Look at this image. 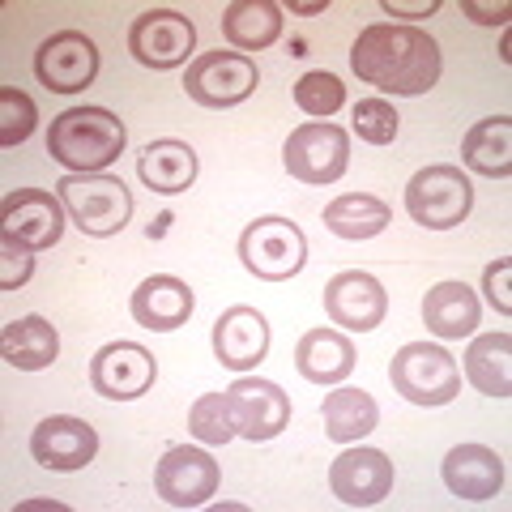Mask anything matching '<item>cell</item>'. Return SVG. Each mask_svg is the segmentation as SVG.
Wrapping results in <instances>:
<instances>
[{"instance_id":"obj_1","label":"cell","mask_w":512,"mask_h":512,"mask_svg":"<svg viewBox=\"0 0 512 512\" xmlns=\"http://www.w3.org/2000/svg\"><path fill=\"white\" fill-rule=\"evenodd\" d=\"M350 69L380 94H427L440 82V43L419 26L372 22L350 47Z\"/></svg>"},{"instance_id":"obj_2","label":"cell","mask_w":512,"mask_h":512,"mask_svg":"<svg viewBox=\"0 0 512 512\" xmlns=\"http://www.w3.org/2000/svg\"><path fill=\"white\" fill-rule=\"evenodd\" d=\"M128 146V128L107 107H69L47 128V154L73 175L107 171Z\"/></svg>"},{"instance_id":"obj_3","label":"cell","mask_w":512,"mask_h":512,"mask_svg":"<svg viewBox=\"0 0 512 512\" xmlns=\"http://www.w3.org/2000/svg\"><path fill=\"white\" fill-rule=\"evenodd\" d=\"M56 197L64 201V214L82 235L90 239H111L128 227L133 218V192L120 175H64L56 180Z\"/></svg>"},{"instance_id":"obj_4","label":"cell","mask_w":512,"mask_h":512,"mask_svg":"<svg viewBox=\"0 0 512 512\" xmlns=\"http://www.w3.org/2000/svg\"><path fill=\"white\" fill-rule=\"evenodd\" d=\"M474 210V184L470 175L453 163H436L410 175L406 184V214L427 231L461 227Z\"/></svg>"},{"instance_id":"obj_5","label":"cell","mask_w":512,"mask_h":512,"mask_svg":"<svg viewBox=\"0 0 512 512\" xmlns=\"http://www.w3.org/2000/svg\"><path fill=\"white\" fill-rule=\"evenodd\" d=\"M393 393H402L414 406H448L461 393V367L436 342H410L389 363Z\"/></svg>"},{"instance_id":"obj_6","label":"cell","mask_w":512,"mask_h":512,"mask_svg":"<svg viewBox=\"0 0 512 512\" xmlns=\"http://www.w3.org/2000/svg\"><path fill=\"white\" fill-rule=\"evenodd\" d=\"M239 261L252 278L261 282H286L308 265V239L291 218H256L239 235Z\"/></svg>"},{"instance_id":"obj_7","label":"cell","mask_w":512,"mask_h":512,"mask_svg":"<svg viewBox=\"0 0 512 512\" xmlns=\"http://www.w3.org/2000/svg\"><path fill=\"white\" fill-rule=\"evenodd\" d=\"M282 163L286 171L295 175L299 184H312V188H325V184H338L346 167H350V137L346 128L329 124V120H312V124H299L282 146Z\"/></svg>"},{"instance_id":"obj_8","label":"cell","mask_w":512,"mask_h":512,"mask_svg":"<svg viewBox=\"0 0 512 512\" xmlns=\"http://www.w3.org/2000/svg\"><path fill=\"white\" fill-rule=\"evenodd\" d=\"M64 201L47 188H18L0 205V239L9 248L26 252H47L60 244L64 235Z\"/></svg>"},{"instance_id":"obj_9","label":"cell","mask_w":512,"mask_h":512,"mask_svg":"<svg viewBox=\"0 0 512 512\" xmlns=\"http://www.w3.org/2000/svg\"><path fill=\"white\" fill-rule=\"evenodd\" d=\"M256 86H261L256 60L244 52H222V47L197 56L184 73L188 99L201 103V107H235V103H244Z\"/></svg>"},{"instance_id":"obj_10","label":"cell","mask_w":512,"mask_h":512,"mask_svg":"<svg viewBox=\"0 0 512 512\" xmlns=\"http://www.w3.org/2000/svg\"><path fill=\"white\" fill-rule=\"evenodd\" d=\"M192 47H197V26L175 9H146L128 26V52H133L137 64H146L154 73L188 64Z\"/></svg>"},{"instance_id":"obj_11","label":"cell","mask_w":512,"mask_h":512,"mask_svg":"<svg viewBox=\"0 0 512 512\" xmlns=\"http://www.w3.org/2000/svg\"><path fill=\"white\" fill-rule=\"evenodd\" d=\"M154 491L171 508H201L218 491V461L210 457V448L171 444L154 466Z\"/></svg>"},{"instance_id":"obj_12","label":"cell","mask_w":512,"mask_h":512,"mask_svg":"<svg viewBox=\"0 0 512 512\" xmlns=\"http://www.w3.org/2000/svg\"><path fill=\"white\" fill-rule=\"evenodd\" d=\"M35 73L52 94H77L99 77V47L82 30H56L52 39L39 43Z\"/></svg>"},{"instance_id":"obj_13","label":"cell","mask_w":512,"mask_h":512,"mask_svg":"<svg viewBox=\"0 0 512 512\" xmlns=\"http://www.w3.org/2000/svg\"><path fill=\"white\" fill-rule=\"evenodd\" d=\"M158 376V363L146 346L137 342H107L99 355L90 359V384L107 402H133V397L150 393Z\"/></svg>"},{"instance_id":"obj_14","label":"cell","mask_w":512,"mask_h":512,"mask_svg":"<svg viewBox=\"0 0 512 512\" xmlns=\"http://www.w3.org/2000/svg\"><path fill=\"white\" fill-rule=\"evenodd\" d=\"M227 406L235 419V436H244L252 444L274 440L278 431L291 423V397H286L274 380L239 376L227 389Z\"/></svg>"},{"instance_id":"obj_15","label":"cell","mask_w":512,"mask_h":512,"mask_svg":"<svg viewBox=\"0 0 512 512\" xmlns=\"http://www.w3.org/2000/svg\"><path fill=\"white\" fill-rule=\"evenodd\" d=\"M94 453H99V431L86 419H73V414H52L30 431V457L52 474L86 470Z\"/></svg>"},{"instance_id":"obj_16","label":"cell","mask_w":512,"mask_h":512,"mask_svg":"<svg viewBox=\"0 0 512 512\" xmlns=\"http://www.w3.org/2000/svg\"><path fill=\"white\" fill-rule=\"evenodd\" d=\"M384 312H389V295H384V286L367 269H346V274L329 278L325 316L333 325H342L350 333H372L384 325Z\"/></svg>"},{"instance_id":"obj_17","label":"cell","mask_w":512,"mask_h":512,"mask_svg":"<svg viewBox=\"0 0 512 512\" xmlns=\"http://www.w3.org/2000/svg\"><path fill=\"white\" fill-rule=\"evenodd\" d=\"M329 487L350 508H372L393 491V461L380 448H346L329 466Z\"/></svg>"},{"instance_id":"obj_18","label":"cell","mask_w":512,"mask_h":512,"mask_svg":"<svg viewBox=\"0 0 512 512\" xmlns=\"http://www.w3.org/2000/svg\"><path fill=\"white\" fill-rule=\"evenodd\" d=\"M269 355V320L248 308V303H235L214 320V359L231 372H248Z\"/></svg>"},{"instance_id":"obj_19","label":"cell","mask_w":512,"mask_h":512,"mask_svg":"<svg viewBox=\"0 0 512 512\" xmlns=\"http://www.w3.org/2000/svg\"><path fill=\"white\" fill-rule=\"evenodd\" d=\"M444 487L457 495V500H495V495L504 491V457L495 453L487 444H457L448 448L444 457Z\"/></svg>"},{"instance_id":"obj_20","label":"cell","mask_w":512,"mask_h":512,"mask_svg":"<svg viewBox=\"0 0 512 512\" xmlns=\"http://www.w3.org/2000/svg\"><path fill=\"white\" fill-rule=\"evenodd\" d=\"M192 308H197V299H192L188 282L171 274H154L133 291V320L150 333H171L188 325Z\"/></svg>"},{"instance_id":"obj_21","label":"cell","mask_w":512,"mask_h":512,"mask_svg":"<svg viewBox=\"0 0 512 512\" xmlns=\"http://www.w3.org/2000/svg\"><path fill=\"white\" fill-rule=\"evenodd\" d=\"M478 316H483V308H478V295L466 282H436L423 299V325L444 342L470 338L478 329Z\"/></svg>"},{"instance_id":"obj_22","label":"cell","mask_w":512,"mask_h":512,"mask_svg":"<svg viewBox=\"0 0 512 512\" xmlns=\"http://www.w3.org/2000/svg\"><path fill=\"white\" fill-rule=\"evenodd\" d=\"M137 175L150 192H163V197H175V192H188L192 180H197V150L188 141H150L146 150L137 154Z\"/></svg>"},{"instance_id":"obj_23","label":"cell","mask_w":512,"mask_h":512,"mask_svg":"<svg viewBox=\"0 0 512 512\" xmlns=\"http://www.w3.org/2000/svg\"><path fill=\"white\" fill-rule=\"evenodd\" d=\"M0 355L18 372H43L60 359V333L43 316H18L0 333Z\"/></svg>"},{"instance_id":"obj_24","label":"cell","mask_w":512,"mask_h":512,"mask_svg":"<svg viewBox=\"0 0 512 512\" xmlns=\"http://www.w3.org/2000/svg\"><path fill=\"white\" fill-rule=\"evenodd\" d=\"M295 367L312 384H342L355 372V346L333 329H308L295 346Z\"/></svg>"},{"instance_id":"obj_25","label":"cell","mask_w":512,"mask_h":512,"mask_svg":"<svg viewBox=\"0 0 512 512\" xmlns=\"http://www.w3.org/2000/svg\"><path fill=\"white\" fill-rule=\"evenodd\" d=\"M222 39L239 52H265L282 39V9L274 0H235L222 13Z\"/></svg>"},{"instance_id":"obj_26","label":"cell","mask_w":512,"mask_h":512,"mask_svg":"<svg viewBox=\"0 0 512 512\" xmlns=\"http://www.w3.org/2000/svg\"><path fill=\"white\" fill-rule=\"evenodd\" d=\"M461 163L478 175H487V180H508L512 175V120L508 116L478 120L461 137Z\"/></svg>"},{"instance_id":"obj_27","label":"cell","mask_w":512,"mask_h":512,"mask_svg":"<svg viewBox=\"0 0 512 512\" xmlns=\"http://www.w3.org/2000/svg\"><path fill=\"white\" fill-rule=\"evenodd\" d=\"M466 380L483 397H512V338L508 333H483L466 350Z\"/></svg>"},{"instance_id":"obj_28","label":"cell","mask_w":512,"mask_h":512,"mask_svg":"<svg viewBox=\"0 0 512 512\" xmlns=\"http://www.w3.org/2000/svg\"><path fill=\"white\" fill-rule=\"evenodd\" d=\"M389 222H393L389 205H384L380 197H372V192H346V197L325 205V227L338 239H350V244L376 239Z\"/></svg>"},{"instance_id":"obj_29","label":"cell","mask_w":512,"mask_h":512,"mask_svg":"<svg viewBox=\"0 0 512 512\" xmlns=\"http://www.w3.org/2000/svg\"><path fill=\"white\" fill-rule=\"evenodd\" d=\"M320 414H325V436L338 444H355L380 423L376 397L363 389H333L325 397V406H320Z\"/></svg>"},{"instance_id":"obj_30","label":"cell","mask_w":512,"mask_h":512,"mask_svg":"<svg viewBox=\"0 0 512 512\" xmlns=\"http://www.w3.org/2000/svg\"><path fill=\"white\" fill-rule=\"evenodd\" d=\"M188 431L205 448H218V444L235 440V419H231L227 393H205V397H197L192 410H188Z\"/></svg>"},{"instance_id":"obj_31","label":"cell","mask_w":512,"mask_h":512,"mask_svg":"<svg viewBox=\"0 0 512 512\" xmlns=\"http://www.w3.org/2000/svg\"><path fill=\"white\" fill-rule=\"evenodd\" d=\"M295 103H299L303 116L329 120L333 111H342L346 86H342V77H333V73H325V69H312V73H303L299 82H295Z\"/></svg>"},{"instance_id":"obj_32","label":"cell","mask_w":512,"mask_h":512,"mask_svg":"<svg viewBox=\"0 0 512 512\" xmlns=\"http://www.w3.org/2000/svg\"><path fill=\"white\" fill-rule=\"evenodd\" d=\"M350 128H355L359 141H367V146H389L397 137V128H402V116H397V107L389 99H359Z\"/></svg>"},{"instance_id":"obj_33","label":"cell","mask_w":512,"mask_h":512,"mask_svg":"<svg viewBox=\"0 0 512 512\" xmlns=\"http://www.w3.org/2000/svg\"><path fill=\"white\" fill-rule=\"evenodd\" d=\"M39 124V107L30 94L5 86L0 90V146H22Z\"/></svg>"},{"instance_id":"obj_34","label":"cell","mask_w":512,"mask_h":512,"mask_svg":"<svg viewBox=\"0 0 512 512\" xmlns=\"http://www.w3.org/2000/svg\"><path fill=\"white\" fill-rule=\"evenodd\" d=\"M35 274V252L26 248H0V291H18Z\"/></svg>"},{"instance_id":"obj_35","label":"cell","mask_w":512,"mask_h":512,"mask_svg":"<svg viewBox=\"0 0 512 512\" xmlns=\"http://www.w3.org/2000/svg\"><path fill=\"white\" fill-rule=\"evenodd\" d=\"M508 278H512V261L508 256H495V261L483 269V291H487V303L500 316L512 312V295H508Z\"/></svg>"},{"instance_id":"obj_36","label":"cell","mask_w":512,"mask_h":512,"mask_svg":"<svg viewBox=\"0 0 512 512\" xmlns=\"http://www.w3.org/2000/svg\"><path fill=\"white\" fill-rule=\"evenodd\" d=\"M389 18H431V13H440V0H414V5H402V0H384L380 5Z\"/></svg>"},{"instance_id":"obj_37","label":"cell","mask_w":512,"mask_h":512,"mask_svg":"<svg viewBox=\"0 0 512 512\" xmlns=\"http://www.w3.org/2000/svg\"><path fill=\"white\" fill-rule=\"evenodd\" d=\"M461 9H466L478 26H495V22H504L512 13L508 5H478V0H461Z\"/></svg>"},{"instance_id":"obj_38","label":"cell","mask_w":512,"mask_h":512,"mask_svg":"<svg viewBox=\"0 0 512 512\" xmlns=\"http://www.w3.org/2000/svg\"><path fill=\"white\" fill-rule=\"evenodd\" d=\"M291 13H303V18H312V13H325V0H303V5H291Z\"/></svg>"}]
</instances>
